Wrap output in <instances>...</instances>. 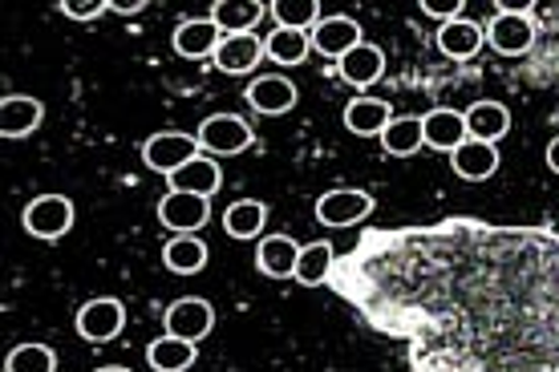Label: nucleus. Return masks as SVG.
<instances>
[{"label":"nucleus","mask_w":559,"mask_h":372,"mask_svg":"<svg viewBox=\"0 0 559 372\" xmlns=\"http://www.w3.org/2000/svg\"><path fill=\"white\" fill-rule=\"evenodd\" d=\"M264 16V4L260 0H215L211 4V21L219 25L224 37H239V33H252Z\"/></svg>","instance_id":"obj_19"},{"label":"nucleus","mask_w":559,"mask_h":372,"mask_svg":"<svg viewBox=\"0 0 559 372\" xmlns=\"http://www.w3.org/2000/svg\"><path fill=\"white\" fill-rule=\"evenodd\" d=\"M296 85L284 77V73H260L252 85H248V106L264 118H280L296 106Z\"/></svg>","instance_id":"obj_9"},{"label":"nucleus","mask_w":559,"mask_h":372,"mask_svg":"<svg viewBox=\"0 0 559 372\" xmlns=\"http://www.w3.org/2000/svg\"><path fill=\"white\" fill-rule=\"evenodd\" d=\"M487 41L495 53L523 57L535 45V21L527 13H499L487 25Z\"/></svg>","instance_id":"obj_8"},{"label":"nucleus","mask_w":559,"mask_h":372,"mask_svg":"<svg viewBox=\"0 0 559 372\" xmlns=\"http://www.w3.org/2000/svg\"><path fill=\"white\" fill-rule=\"evenodd\" d=\"M61 13L73 16V21H94V16L110 13V0H90V4H73V0H66Z\"/></svg>","instance_id":"obj_31"},{"label":"nucleus","mask_w":559,"mask_h":372,"mask_svg":"<svg viewBox=\"0 0 559 372\" xmlns=\"http://www.w3.org/2000/svg\"><path fill=\"white\" fill-rule=\"evenodd\" d=\"M329 272H333V248L329 243H308V248H300L293 279H300L305 288H317V284L329 279Z\"/></svg>","instance_id":"obj_28"},{"label":"nucleus","mask_w":559,"mask_h":372,"mask_svg":"<svg viewBox=\"0 0 559 372\" xmlns=\"http://www.w3.org/2000/svg\"><path fill=\"white\" fill-rule=\"evenodd\" d=\"M4 372H57L53 348L45 345H16L4 357Z\"/></svg>","instance_id":"obj_30"},{"label":"nucleus","mask_w":559,"mask_h":372,"mask_svg":"<svg viewBox=\"0 0 559 372\" xmlns=\"http://www.w3.org/2000/svg\"><path fill=\"white\" fill-rule=\"evenodd\" d=\"M195 345L191 340H175V336L151 340V348H146V360H151L154 372H187L195 364Z\"/></svg>","instance_id":"obj_26"},{"label":"nucleus","mask_w":559,"mask_h":372,"mask_svg":"<svg viewBox=\"0 0 559 372\" xmlns=\"http://www.w3.org/2000/svg\"><path fill=\"white\" fill-rule=\"evenodd\" d=\"M267 13L276 16V28H300V33H308V25H321V4L317 0H300V4L296 0H272Z\"/></svg>","instance_id":"obj_29"},{"label":"nucleus","mask_w":559,"mask_h":372,"mask_svg":"<svg viewBox=\"0 0 559 372\" xmlns=\"http://www.w3.org/2000/svg\"><path fill=\"white\" fill-rule=\"evenodd\" d=\"M336 73H341V82H349L353 89H369V85L381 82V73H385V53H381L378 45L361 41L353 53H345L336 61Z\"/></svg>","instance_id":"obj_12"},{"label":"nucleus","mask_w":559,"mask_h":372,"mask_svg":"<svg viewBox=\"0 0 559 372\" xmlns=\"http://www.w3.org/2000/svg\"><path fill=\"white\" fill-rule=\"evenodd\" d=\"M483 41H487V28L475 25V21H466V16L438 28V49H442L450 61H471V57L483 49Z\"/></svg>","instance_id":"obj_17"},{"label":"nucleus","mask_w":559,"mask_h":372,"mask_svg":"<svg viewBox=\"0 0 559 372\" xmlns=\"http://www.w3.org/2000/svg\"><path fill=\"white\" fill-rule=\"evenodd\" d=\"M393 122V110L390 101H381V97H353L349 106H345V125H349L353 134H361V139H369V134H378Z\"/></svg>","instance_id":"obj_22"},{"label":"nucleus","mask_w":559,"mask_h":372,"mask_svg":"<svg viewBox=\"0 0 559 372\" xmlns=\"http://www.w3.org/2000/svg\"><path fill=\"white\" fill-rule=\"evenodd\" d=\"M199 154H203V151H199L195 134H182V130H163V134L146 139V146H142V163L170 179L179 166H187L191 158H199Z\"/></svg>","instance_id":"obj_1"},{"label":"nucleus","mask_w":559,"mask_h":372,"mask_svg":"<svg viewBox=\"0 0 559 372\" xmlns=\"http://www.w3.org/2000/svg\"><path fill=\"white\" fill-rule=\"evenodd\" d=\"M421 13L433 16V21H442V25H450V21H459L462 0H450V4H430V0H421Z\"/></svg>","instance_id":"obj_32"},{"label":"nucleus","mask_w":559,"mask_h":372,"mask_svg":"<svg viewBox=\"0 0 559 372\" xmlns=\"http://www.w3.org/2000/svg\"><path fill=\"white\" fill-rule=\"evenodd\" d=\"M361 41H365L361 25H357L353 16H321V25L312 28V49L324 57H333V61L353 53Z\"/></svg>","instance_id":"obj_10"},{"label":"nucleus","mask_w":559,"mask_h":372,"mask_svg":"<svg viewBox=\"0 0 559 372\" xmlns=\"http://www.w3.org/2000/svg\"><path fill=\"white\" fill-rule=\"evenodd\" d=\"M312 49V33H300V28H276L264 41V53L280 65H300Z\"/></svg>","instance_id":"obj_27"},{"label":"nucleus","mask_w":559,"mask_h":372,"mask_svg":"<svg viewBox=\"0 0 559 372\" xmlns=\"http://www.w3.org/2000/svg\"><path fill=\"white\" fill-rule=\"evenodd\" d=\"M381 146H385V154H393V158L418 154L421 146H426V125H421V118H393V122L381 130Z\"/></svg>","instance_id":"obj_25"},{"label":"nucleus","mask_w":559,"mask_h":372,"mask_svg":"<svg viewBox=\"0 0 559 372\" xmlns=\"http://www.w3.org/2000/svg\"><path fill=\"white\" fill-rule=\"evenodd\" d=\"M296 260H300V248H296V239H288V235H264L260 248H255L260 272L272 279H293Z\"/></svg>","instance_id":"obj_16"},{"label":"nucleus","mask_w":559,"mask_h":372,"mask_svg":"<svg viewBox=\"0 0 559 372\" xmlns=\"http://www.w3.org/2000/svg\"><path fill=\"white\" fill-rule=\"evenodd\" d=\"M462 118H466V139L490 142V146L511 130V113H507L503 101H475Z\"/></svg>","instance_id":"obj_18"},{"label":"nucleus","mask_w":559,"mask_h":372,"mask_svg":"<svg viewBox=\"0 0 559 372\" xmlns=\"http://www.w3.org/2000/svg\"><path fill=\"white\" fill-rule=\"evenodd\" d=\"M163 328L175 340H191L195 345V340H203L215 328V308L207 300H199V296H182V300H175L163 312Z\"/></svg>","instance_id":"obj_3"},{"label":"nucleus","mask_w":559,"mask_h":372,"mask_svg":"<svg viewBox=\"0 0 559 372\" xmlns=\"http://www.w3.org/2000/svg\"><path fill=\"white\" fill-rule=\"evenodd\" d=\"M219 187H224V170L207 154H199V158H191V163L179 166L170 175V191H182V194H203V199H211Z\"/></svg>","instance_id":"obj_13"},{"label":"nucleus","mask_w":559,"mask_h":372,"mask_svg":"<svg viewBox=\"0 0 559 372\" xmlns=\"http://www.w3.org/2000/svg\"><path fill=\"white\" fill-rule=\"evenodd\" d=\"M94 372H134V369H122V364H106V369H94Z\"/></svg>","instance_id":"obj_34"},{"label":"nucleus","mask_w":559,"mask_h":372,"mask_svg":"<svg viewBox=\"0 0 559 372\" xmlns=\"http://www.w3.org/2000/svg\"><path fill=\"white\" fill-rule=\"evenodd\" d=\"M207 219H211V199H203V194L167 191L158 199V223L170 227L175 235H195L199 227H207Z\"/></svg>","instance_id":"obj_5"},{"label":"nucleus","mask_w":559,"mask_h":372,"mask_svg":"<svg viewBox=\"0 0 559 372\" xmlns=\"http://www.w3.org/2000/svg\"><path fill=\"white\" fill-rule=\"evenodd\" d=\"M45 118V106L37 97H25V94H13L0 101V134L4 139H25L33 134Z\"/></svg>","instance_id":"obj_15"},{"label":"nucleus","mask_w":559,"mask_h":372,"mask_svg":"<svg viewBox=\"0 0 559 372\" xmlns=\"http://www.w3.org/2000/svg\"><path fill=\"white\" fill-rule=\"evenodd\" d=\"M450 166H454V175L466 182H483L490 179L495 170H499V146H490V142H475L466 139L459 151L450 154Z\"/></svg>","instance_id":"obj_14"},{"label":"nucleus","mask_w":559,"mask_h":372,"mask_svg":"<svg viewBox=\"0 0 559 372\" xmlns=\"http://www.w3.org/2000/svg\"><path fill=\"white\" fill-rule=\"evenodd\" d=\"M264 57V41L255 33H239V37H224V45L215 49V65L224 73H252Z\"/></svg>","instance_id":"obj_20"},{"label":"nucleus","mask_w":559,"mask_h":372,"mask_svg":"<svg viewBox=\"0 0 559 372\" xmlns=\"http://www.w3.org/2000/svg\"><path fill=\"white\" fill-rule=\"evenodd\" d=\"M199 151L207 154H243L255 142L252 125L236 118V113H211L207 122L199 125Z\"/></svg>","instance_id":"obj_2"},{"label":"nucleus","mask_w":559,"mask_h":372,"mask_svg":"<svg viewBox=\"0 0 559 372\" xmlns=\"http://www.w3.org/2000/svg\"><path fill=\"white\" fill-rule=\"evenodd\" d=\"M163 263L179 276H195L207 263V243L199 235H175L167 248H163Z\"/></svg>","instance_id":"obj_24"},{"label":"nucleus","mask_w":559,"mask_h":372,"mask_svg":"<svg viewBox=\"0 0 559 372\" xmlns=\"http://www.w3.org/2000/svg\"><path fill=\"white\" fill-rule=\"evenodd\" d=\"M224 45V33L211 16H195V21H182L175 28V53L187 57V61H203V57H215V49Z\"/></svg>","instance_id":"obj_11"},{"label":"nucleus","mask_w":559,"mask_h":372,"mask_svg":"<svg viewBox=\"0 0 559 372\" xmlns=\"http://www.w3.org/2000/svg\"><path fill=\"white\" fill-rule=\"evenodd\" d=\"M73 324H78V336H82V340L106 345V340H114V336L122 332V324H127V308H122V300H114V296H98V300L85 303Z\"/></svg>","instance_id":"obj_4"},{"label":"nucleus","mask_w":559,"mask_h":372,"mask_svg":"<svg viewBox=\"0 0 559 372\" xmlns=\"http://www.w3.org/2000/svg\"><path fill=\"white\" fill-rule=\"evenodd\" d=\"M547 166H551V170L559 175V139L551 142V146H547Z\"/></svg>","instance_id":"obj_33"},{"label":"nucleus","mask_w":559,"mask_h":372,"mask_svg":"<svg viewBox=\"0 0 559 372\" xmlns=\"http://www.w3.org/2000/svg\"><path fill=\"white\" fill-rule=\"evenodd\" d=\"M267 223V207L260 199H239L224 211V231L231 239H260Z\"/></svg>","instance_id":"obj_23"},{"label":"nucleus","mask_w":559,"mask_h":372,"mask_svg":"<svg viewBox=\"0 0 559 372\" xmlns=\"http://www.w3.org/2000/svg\"><path fill=\"white\" fill-rule=\"evenodd\" d=\"M73 227V203L66 194H41L25 207V231L37 239H61Z\"/></svg>","instance_id":"obj_6"},{"label":"nucleus","mask_w":559,"mask_h":372,"mask_svg":"<svg viewBox=\"0 0 559 372\" xmlns=\"http://www.w3.org/2000/svg\"><path fill=\"white\" fill-rule=\"evenodd\" d=\"M421 125H426V146L430 151L454 154L466 142V118L459 110H430L421 118Z\"/></svg>","instance_id":"obj_21"},{"label":"nucleus","mask_w":559,"mask_h":372,"mask_svg":"<svg viewBox=\"0 0 559 372\" xmlns=\"http://www.w3.org/2000/svg\"><path fill=\"white\" fill-rule=\"evenodd\" d=\"M373 194L365 191H329L317 199V219L324 227H353V223H361L373 215Z\"/></svg>","instance_id":"obj_7"}]
</instances>
